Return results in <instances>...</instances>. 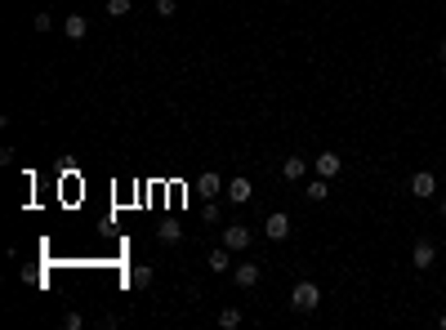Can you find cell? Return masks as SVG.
<instances>
[{"mask_svg":"<svg viewBox=\"0 0 446 330\" xmlns=\"http://www.w3.org/2000/svg\"><path fill=\"white\" fill-rule=\"evenodd\" d=\"M290 308H295V313H317L321 308V286L317 281H295V290H290Z\"/></svg>","mask_w":446,"mask_h":330,"instance_id":"6da1fadb","label":"cell"},{"mask_svg":"<svg viewBox=\"0 0 446 330\" xmlns=\"http://www.w3.org/2000/svg\"><path fill=\"white\" fill-rule=\"evenodd\" d=\"M263 237H268V241H286L290 237V214L272 210L268 219H263Z\"/></svg>","mask_w":446,"mask_h":330,"instance_id":"7a4b0ae2","label":"cell"},{"mask_svg":"<svg viewBox=\"0 0 446 330\" xmlns=\"http://www.w3.org/2000/svg\"><path fill=\"white\" fill-rule=\"evenodd\" d=\"M433 259H438V241L420 237V241H415V250H411V263H415L420 272H429V268H433Z\"/></svg>","mask_w":446,"mask_h":330,"instance_id":"3957f363","label":"cell"},{"mask_svg":"<svg viewBox=\"0 0 446 330\" xmlns=\"http://www.w3.org/2000/svg\"><path fill=\"white\" fill-rule=\"evenodd\" d=\"M250 241H254V232L245 228V223H236V228H223V246L232 250V254H241V250H250Z\"/></svg>","mask_w":446,"mask_h":330,"instance_id":"277c9868","label":"cell"},{"mask_svg":"<svg viewBox=\"0 0 446 330\" xmlns=\"http://www.w3.org/2000/svg\"><path fill=\"white\" fill-rule=\"evenodd\" d=\"M411 192L420 196V201H429V196L438 192V174H433V169H415L411 174Z\"/></svg>","mask_w":446,"mask_h":330,"instance_id":"5b68a950","label":"cell"},{"mask_svg":"<svg viewBox=\"0 0 446 330\" xmlns=\"http://www.w3.org/2000/svg\"><path fill=\"white\" fill-rule=\"evenodd\" d=\"M223 192H227V201H232V205H245V201H254V183H250L245 174H236L232 183L223 187Z\"/></svg>","mask_w":446,"mask_h":330,"instance_id":"8992f818","label":"cell"},{"mask_svg":"<svg viewBox=\"0 0 446 330\" xmlns=\"http://www.w3.org/2000/svg\"><path fill=\"white\" fill-rule=\"evenodd\" d=\"M259 277H263L259 263H236V268H232V281H236L241 290H254V286H259Z\"/></svg>","mask_w":446,"mask_h":330,"instance_id":"52a82bcc","label":"cell"},{"mask_svg":"<svg viewBox=\"0 0 446 330\" xmlns=\"http://www.w3.org/2000/svg\"><path fill=\"white\" fill-rule=\"evenodd\" d=\"M223 187H227V183H223V178H219V174H214V169H205V174H201V178H196V192H201V196H205V201H214V196H219V192H223Z\"/></svg>","mask_w":446,"mask_h":330,"instance_id":"ba28073f","label":"cell"},{"mask_svg":"<svg viewBox=\"0 0 446 330\" xmlns=\"http://www.w3.org/2000/svg\"><path fill=\"white\" fill-rule=\"evenodd\" d=\"M85 32H90V18L85 14H68L63 18V36H68V41H85Z\"/></svg>","mask_w":446,"mask_h":330,"instance_id":"9c48e42d","label":"cell"},{"mask_svg":"<svg viewBox=\"0 0 446 330\" xmlns=\"http://www.w3.org/2000/svg\"><path fill=\"white\" fill-rule=\"evenodd\" d=\"M303 174H308V156H286V161H281V178H286V183H299Z\"/></svg>","mask_w":446,"mask_h":330,"instance_id":"30bf717a","label":"cell"},{"mask_svg":"<svg viewBox=\"0 0 446 330\" xmlns=\"http://www.w3.org/2000/svg\"><path fill=\"white\" fill-rule=\"evenodd\" d=\"M312 169H317L321 178H335L339 169H344V161H339L335 152H321V156H312Z\"/></svg>","mask_w":446,"mask_h":330,"instance_id":"8fae6325","label":"cell"},{"mask_svg":"<svg viewBox=\"0 0 446 330\" xmlns=\"http://www.w3.org/2000/svg\"><path fill=\"white\" fill-rule=\"evenodd\" d=\"M205 268H210V272H232V250H227V246L210 250V254H205Z\"/></svg>","mask_w":446,"mask_h":330,"instance_id":"7c38bea8","label":"cell"},{"mask_svg":"<svg viewBox=\"0 0 446 330\" xmlns=\"http://www.w3.org/2000/svg\"><path fill=\"white\" fill-rule=\"evenodd\" d=\"M303 196H308V201H326V196H330V178H312V183H308V192H303Z\"/></svg>","mask_w":446,"mask_h":330,"instance_id":"4fadbf2b","label":"cell"},{"mask_svg":"<svg viewBox=\"0 0 446 330\" xmlns=\"http://www.w3.org/2000/svg\"><path fill=\"white\" fill-rule=\"evenodd\" d=\"M130 286H134V290H148V286H152V268H148V263L130 268Z\"/></svg>","mask_w":446,"mask_h":330,"instance_id":"5bb4252c","label":"cell"},{"mask_svg":"<svg viewBox=\"0 0 446 330\" xmlns=\"http://www.w3.org/2000/svg\"><path fill=\"white\" fill-rule=\"evenodd\" d=\"M179 237H183V228H179V223H161V228H156V241H161V246H174Z\"/></svg>","mask_w":446,"mask_h":330,"instance_id":"9a60e30c","label":"cell"},{"mask_svg":"<svg viewBox=\"0 0 446 330\" xmlns=\"http://www.w3.org/2000/svg\"><path fill=\"white\" fill-rule=\"evenodd\" d=\"M219 326L223 330H236V326H241V308H223V313H219Z\"/></svg>","mask_w":446,"mask_h":330,"instance_id":"2e32d148","label":"cell"},{"mask_svg":"<svg viewBox=\"0 0 446 330\" xmlns=\"http://www.w3.org/2000/svg\"><path fill=\"white\" fill-rule=\"evenodd\" d=\"M134 0H108V18H125Z\"/></svg>","mask_w":446,"mask_h":330,"instance_id":"e0dca14e","label":"cell"},{"mask_svg":"<svg viewBox=\"0 0 446 330\" xmlns=\"http://www.w3.org/2000/svg\"><path fill=\"white\" fill-rule=\"evenodd\" d=\"M156 14H161V18H174L179 5H174V0H156Z\"/></svg>","mask_w":446,"mask_h":330,"instance_id":"ac0fdd59","label":"cell"},{"mask_svg":"<svg viewBox=\"0 0 446 330\" xmlns=\"http://www.w3.org/2000/svg\"><path fill=\"white\" fill-rule=\"evenodd\" d=\"M32 27H36V32H50L54 18H50V14H36V18H32Z\"/></svg>","mask_w":446,"mask_h":330,"instance_id":"d6986e66","label":"cell"},{"mask_svg":"<svg viewBox=\"0 0 446 330\" xmlns=\"http://www.w3.org/2000/svg\"><path fill=\"white\" fill-rule=\"evenodd\" d=\"M201 214H205V223H219V205H214V201H205Z\"/></svg>","mask_w":446,"mask_h":330,"instance_id":"ffe728a7","label":"cell"},{"mask_svg":"<svg viewBox=\"0 0 446 330\" xmlns=\"http://www.w3.org/2000/svg\"><path fill=\"white\" fill-rule=\"evenodd\" d=\"M63 326H68V330H81L85 317H81V313H68V317H63Z\"/></svg>","mask_w":446,"mask_h":330,"instance_id":"44dd1931","label":"cell"},{"mask_svg":"<svg viewBox=\"0 0 446 330\" xmlns=\"http://www.w3.org/2000/svg\"><path fill=\"white\" fill-rule=\"evenodd\" d=\"M438 59H442V63H446V41H442V45H438Z\"/></svg>","mask_w":446,"mask_h":330,"instance_id":"7402d4cb","label":"cell"},{"mask_svg":"<svg viewBox=\"0 0 446 330\" xmlns=\"http://www.w3.org/2000/svg\"><path fill=\"white\" fill-rule=\"evenodd\" d=\"M438 214H442V219H446V196H442V205H438Z\"/></svg>","mask_w":446,"mask_h":330,"instance_id":"603a6c76","label":"cell"},{"mask_svg":"<svg viewBox=\"0 0 446 330\" xmlns=\"http://www.w3.org/2000/svg\"><path fill=\"white\" fill-rule=\"evenodd\" d=\"M442 330H446V313H442Z\"/></svg>","mask_w":446,"mask_h":330,"instance_id":"cb8c5ba5","label":"cell"}]
</instances>
